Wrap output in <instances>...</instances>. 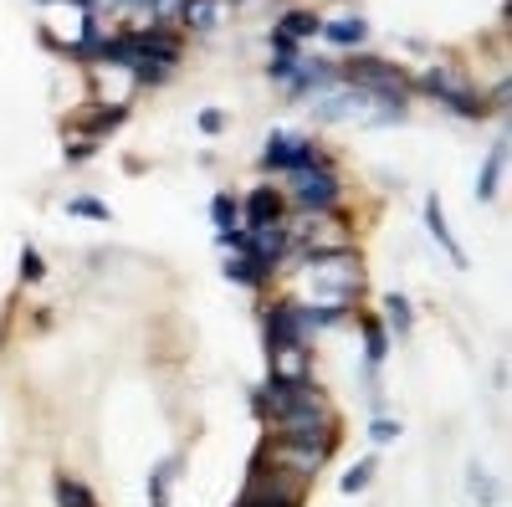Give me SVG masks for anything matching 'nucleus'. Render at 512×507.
Wrapping results in <instances>:
<instances>
[{
    "label": "nucleus",
    "mask_w": 512,
    "mask_h": 507,
    "mask_svg": "<svg viewBox=\"0 0 512 507\" xmlns=\"http://www.w3.org/2000/svg\"><path fill=\"white\" fill-rule=\"evenodd\" d=\"M297 272L308 282V303L333 313V318H349L359 292H364V262L354 257V246H328V251H303L297 257Z\"/></svg>",
    "instance_id": "1"
},
{
    "label": "nucleus",
    "mask_w": 512,
    "mask_h": 507,
    "mask_svg": "<svg viewBox=\"0 0 512 507\" xmlns=\"http://www.w3.org/2000/svg\"><path fill=\"white\" fill-rule=\"evenodd\" d=\"M328 456H333V441H297V436H272L262 451H256V461L292 482H313L323 467H328Z\"/></svg>",
    "instance_id": "2"
},
{
    "label": "nucleus",
    "mask_w": 512,
    "mask_h": 507,
    "mask_svg": "<svg viewBox=\"0 0 512 507\" xmlns=\"http://www.w3.org/2000/svg\"><path fill=\"white\" fill-rule=\"evenodd\" d=\"M338 77H349V88H364V93L390 98V103H405V93H410V77H405L395 62H384V57H364V52H354L344 67H338Z\"/></svg>",
    "instance_id": "3"
},
{
    "label": "nucleus",
    "mask_w": 512,
    "mask_h": 507,
    "mask_svg": "<svg viewBox=\"0 0 512 507\" xmlns=\"http://www.w3.org/2000/svg\"><path fill=\"white\" fill-rule=\"evenodd\" d=\"M420 88L425 93H431L441 108H451V113H461V118H487L492 113V103L472 88V82H466L456 67H431V72H425L420 77Z\"/></svg>",
    "instance_id": "4"
},
{
    "label": "nucleus",
    "mask_w": 512,
    "mask_h": 507,
    "mask_svg": "<svg viewBox=\"0 0 512 507\" xmlns=\"http://www.w3.org/2000/svg\"><path fill=\"white\" fill-rule=\"evenodd\" d=\"M303 482H292L272 467H262V461H251V477L236 497V507H303Z\"/></svg>",
    "instance_id": "5"
},
{
    "label": "nucleus",
    "mask_w": 512,
    "mask_h": 507,
    "mask_svg": "<svg viewBox=\"0 0 512 507\" xmlns=\"http://www.w3.org/2000/svg\"><path fill=\"white\" fill-rule=\"evenodd\" d=\"M287 195L297 210H313V216H323V210H338V175L328 164H313V169H297V175H287Z\"/></svg>",
    "instance_id": "6"
},
{
    "label": "nucleus",
    "mask_w": 512,
    "mask_h": 507,
    "mask_svg": "<svg viewBox=\"0 0 512 507\" xmlns=\"http://www.w3.org/2000/svg\"><path fill=\"white\" fill-rule=\"evenodd\" d=\"M313 164H328L318 139H292V134H272L267 149H262V169L267 175H297V169H313Z\"/></svg>",
    "instance_id": "7"
},
{
    "label": "nucleus",
    "mask_w": 512,
    "mask_h": 507,
    "mask_svg": "<svg viewBox=\"0 0 512 507\" xmlns=\"http://www.w3.org/2000/svg\"><path fill=\"white\" fill-rule=\"evenodd\" d=\"M287 221V195L277 185H256L246 200H241V231H256V226H282Z\"/></svg>",
    "instance_id": "8"
},
{
    "label": "nucleus",
    "mask_w": 512,
    "mask_h": 507,
    "mask_svg": "<svg viewBox=\"0 0 512 507\" xmlns=\"http://www.w3.org/2000/svg\"><path fill=\"white\" fill-rule=\"evenodd\" d=\"M195 36H205V31H216L221 21H226V0H180V11H175Z\"/></svg>",
    "instance_id": "9"
},
{
    "label": "nucleus",
    "mask_w": 512,
    "mask_h": 507,
    "mask_svg": "<svg viewBox=\"0 0 512 507\" xmlns=\"http://www.w3.org/2000/svg\"><path fill=\"white\" fill-rule=\"evenodd\" d=\"M425 231H431V236L441 241V251L451 257V267H466V251H461V241L451 236V226H446V210H441V200H436V195L425 200Z\"/></svg>",
    "instance_id": "10"
},
{
    "label": "nucleus",
    "mask_w": 512,
    "mask_h": 507,
    "mask_svg": "<svg viewBox=\"0 0 512 507\" xmlns=\"http://www.w3.org/2000/svg\"><path fill=\"white\" fill-rule=\"evenodd\" d=\"M379 323L390 328V338H410V328H415V308H410L405 292H384V318H379Z\"/></svg>",
    "instance_id": "11"
},
{
    "label": "nucleus",
    "mask_w": 512,
    "mask_h": 507,
    "mask_svg": "<svg viewBox=\"0 0 512 507\" xmlns=\"http://www.w3.org/2000/svg\"><path fill=\"white\" fill-rule=\"evenodd\" d=\"M502 169H507V139H497V144L487 149V164H482V175H477V200H482V205L497 195V185H502Z\"/></svg>",
    "instance_id": "12"
},
{
    "label": "nucleus",
    "mask_w": 512,
    "mask_h": 507,
    "mask_svg": "<svg viewBox=\"0 0 512 507\" xmlns=\"http://www.w3.org/2000/svg\"><path fill=\"white\" fill-rule=\"evenodd\" d=\"M333 47H364V36H369V21L364 16H344V21H323V31Z\"/></svg>",
    "instance_id": "13"
},
{
    "label": "nucleus",
    "mask_w": 512,
    "mask_h": 507,
    "mask_svg": "<svg viewBox=\"0 0 512 507\" xmlns=\"http://www.w3.org/2000/svg\"><path fill=\"white\" fill-rule=\"evenodd\" d=\"M123 123V103H103L98 113H88V118H77V134H88V139H103V134H113Z\"/></svg>",
    "instance_id": "14"
},
{
    "label": "nucleus",
    "mask_w": 512,
    "mask_h": 507,
    "mask_svg": "<svg viewBox=\"0 0 512 507\" xmlns=\"http://www.w3.org/2000/svg\"><path fill=\"white\" fill-rule=\"evenodd\" d=\"M384 359H390V328H384L379 318H364V364L379 369Z\"/></svg>",
    "instance_id": "15"
},
{
    "label": "nucleus",
    "mask_w": 512,
    "mask_h": 507,
    "mask_svg": "<svg viewBox=\"0 0 512 507\" xmlns=\"http://www.w3.org/2000/svg\"><path fill=\"white\" fill-rule=\"evenodd\" d=\"M52 497H57V507H98L93 487L77 482V477H57V482H52Z\"/></svg>",
    "instance_id": "16"
},
{
    "label": "nucleus",
    "mask_w": 512,
    "mask_h": 507,
    "mask_svg": "<svg viewBox=\"0 0 512 507\" xmlns=\"http://www.w3.org/2000/svg\"><path fill=\"white\" fill-rule=\"evenodd\" d=\"M466 492H472V502H477V507H497V502H502L497 482L482 472V461H472V467H466Z\"/></svg>",
    "instance_id": "17"
},
{
    "label": "nucleus",
    "mask_w": 512,
    "mask_h": 507,
    "mask_svg": "<svg viewBox=\"0 0 512 507\" xmlns=\"http://www.w3.org/2000/svg\"><path fill=\"white\" fill-rule=\"evenodd\" d=\"M277 31L292 36V41H308V36L323 31V16H318V11H287V16L277 21Z\"/></svg>",
    "instance_id": "18"
},
{
    "label": "nucleus",
    "mask_w": 512,
    "mask_h": 507,
    "mask_svg": "<svg viewBox=\"0 0 512 507\" xmlns=\"http://www.w3.org/2000/svg\"><path fill=\"white\" fill-rule=\"evenodd\" d=\"M210 216H216V236H231V231H241L236 221H241V200L236 195H216V200H210Z\"/></svg>",
    "instance_id": "19"
},
{
    "label": "nucleus",
    "mask_w": 512,
    "mask_h": 507,
    "mask_svg": "<svg viewBox=\"0 0 512 507\" xmlns=\"http://www.w3.org/2000/svg\"><path fill=\"white\" fill-rule=\"evenodd\" d=\"M180 477V456H169L164 467L149 477V507H169V482Z\"/></svg>",
    "instance_id": "20"
},
{
    "label": "nucleus",
    "mask_w": 512,
    "mask_h": 507,
    "mask_svg": "<svg viewBox=\"0 0 512 507\" xmlns=\"http://www.w3.org/2000/svg\"><path fill=\"white\" fill-rule=\"evenodd\" d=\"M67 216H82V221H108L113 210H108L98 195H72V200H67Z\"/></svg>",
    "instance_id": "21"
},
{
    "label": "nucleus",
    "mask_w": 512,
    "mask_h": 507,
    "mask_svg": "<svg viewBox=\"0 0 512 507\" xmlns=\"http://www.w3.org/2000/svg\"><path fill=\"white\" fill-rule=\"evenodd\" d=\"M369 482H374V456H364L359 467H349V472H344V482H338V487H344V497H354V492H364Z\"/></svg>",
    "instance_id": "22"
},
{
    "label": "nucleus",
    "mask_w": 512,
    "mask_h": 507,
    "mask_svg": "<svg viewBox=\"0 0 512 507\" xmlns=\"http://www.w3.org/2000/svg\"><path fill=\"white\" fill-rule=\"evenodd\" d=\"M369 436H374L379 446H390V441H400V420H390V415H374V420H369Z\"/></svg>",
    "instance_id": "23"
},
{
    "label": "nucleus",
    "mask_w": 512,
    "mask_h": 507,
    "mask_svg": "<svg viewBox=\"0 0 512 507\" xmlns=\"http://www.w3.org/2000/svg\"><path fill=\"white\" fill-rule=\"evenodd\" d=\"M21 277H26V282H41V277H47V262H41V251H36V246L21 251Z\"/></svg>",
    "instance_id": "24"
},
{
    "label": "nucleus",
    "mask_w": 512,
    "mask_h": 507,
    "mask_svg": "<svg viewBox=\"0 0 512 507\" xmlns=\"http://www.w3.org/2000/svg\"><path fill=\"white\" fill-rule=\"evenodd\" d=\"M221 129H226V113L221 108H205L200 113V134H221Z\"/></svg>",
    "instance_id": "25"
},
{
    "label": "nucleus",
    "mask_w": 512,
    "mask_h": 507,
    "mask_svg": "<svg viewBox=\"0 0 512 507\" xmlns=\"http://www.w3.org/2000/svg\"><path fill=\"white\" fill-rule=\"evenodd\" d=\"M128 6H144V0H128Z\"/></svg>",
    "instance_id": "26"
}]
</instances>
